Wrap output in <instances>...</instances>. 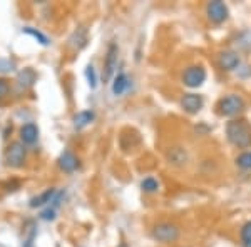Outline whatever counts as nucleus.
<instances>
[{"label": "nucleus", "instance_id": "6e6552de", "mask_svg": "<svg viewBox=\"0 0 251 247\" xmlns=\"http://www.w3.org/2000/svg\"><path fill=\"white\" fill-rule=\"evenodd\" d=\"M240 55L238 52L234 50H223L220 52L218 55V66H220L221 70H226V72H233L240 67Z\"/></svg>", "mask_w": 251, "mask_h": 247}, {"label": "nucleus", "instance_id": "f257e3e1", "mask_svg": "<svg viewBox=\"0 0 251 247\" xmlns=\"http://www.w3.org/2000/svg\"><path fill=\"white\" fill-rule=\"evenodd\" d=\"M226 137L234 147H251V125L243 119H234L226 124Z\"/></svg>", "mask_w": 251, "mask_h": 247}, {"label": "nucleus", "instance_id": "423d86ee", "mask_svg": "<svg viewBox=\"0 0 251 247\" xmlns=\"http://www.w3.org/2000/svg\"><path fill=\"white\" fill-rule=\"evenodd\" d=\"M117 57H119V47L114 42L109 44L107 52H106V59H104V80H111L114 75L116 68H117Z\"/></svg>", "mask_w": 251, "mask_h": 247}, {"label": "nucleus", "instance_id": "4be33fe9", "mask_svg": "<svg viewBox=\"0 0 251 247\" xmlns=\"http://www.w3.org/2000/svg\"><path fill=\"white\" fill-rule=\"evenodd\" d=\"M86 77H87V82H89V86H91V89H96L97 87V74H96L94 66H87Z\"/></svg>", "mask_w": 251, "mask_h": 247}, {"label": "nucleus", "instance_id": "6ab92c4d", "mask_svg": "<svg viewBox=\"0 0 251 247\" xmlns=\"http://www.w3.org/2000/svg\"><path fill=\"white\" fill-rule=\"evenodd\" d=\"M141 189L148 194H156L159 190V182H157L154 177H146V179L141 182Z\"/></svg>", "mask_w": 251, "mask_h": 247}, {"label": "nucleus", "instance_id": "412c9836", "mask_svg": "<svg viewBox=\"0 0 251 247\" xmlns=\"http://www.w3.org/2000/svg\"><path fill=\"white\" fill-rule=\"evenodd\" d=\"M241 244L243 247H251V221L241 227Z\"/></svg>", "mask_w": 251, "mask_h": 247}, {"label": "nucleus", "instance_id": "f3484780", "mask_svg": "<svg viewBox=\"0 0 251 247\" xmlns=\"http://www.w3.org/2000/svg\"><path fill=\"white\" fill-rule=\"evenodd\" d=\"M168 160L173 165H184L188 162V152L183 147H173L168 151Z\"/></svg>", "mask_w": 251, "mask_h": 247}, {"label": "nucleus", "instance_id": "9d476101", "mask_svg": "<svg viewBox=\"0 0 251 247\" xmlns=\"http://www.w3.org/2000/svg\"><path fill=\"white\" fill-rule=\"evenodd\" d=\"M204 100L200 94H184L181 99V107L188 114H198L203 109Z\"/></svg>", "mask_w": 251, "mask_h": 247}, {"label": "nucleus", "instance_id": "a878e982", "mask_svg": "<svg viewBox=\"0 0 251 247\" xmlns=\"http://www.w3.org/2000/svg\"><path fill=\"white\" fill-rule=\"evenodd\" d=\"M121 247H127V246H126V244H121Z\"/></svg>", "mask_w": 251, "mask_h": 247}, {"label": "nucleus", "instance_id": "7ed1b4c3", "mask_svg": "<svg viewBox=\"0 0 251 247\" xmlns=\"http://www.w3.org/2000/svg\"><path fill=\"white\" fill-rule=\"evenodd\" d=\"M27 149L22 142H12L5 151V165L10 169H20L25 165Z\"/></svg>", "mask_w": 251, "mask_h": 247}, {"label": "nucleus", "instance_id": "1a4fd4ad", "mask_svg": "<svg viewBox=\"0 0 251 247\" xmlns=\"http://www.w3.org/2000/svg\"><path fill=\"white\" fill-rule=\"evenodd\" d=\"M57 165H59V169H60L62 172H66V174H74V172L80 167V162H79L77 156H75L74 152L64 151L62 154H60L59 159H57Z\"/></svg>", "mask_w": 251, "mask_h": 247}, {"label": "nucleus", "instance_id": "b1692460", "mask_svg": "<svg viewBox=\"0 0 251 247\" xmlns=\"http://www.w3.org/2000/svg\"><path fill=\"white\" fill-rule=\"evenodd\" d=\"M10 94V84L7 79H0V102Z\"/></svg>", "mask_w": 251, "mask_h": 247}, {"label": "nucleus", "instance_id": "aec40b11", "mask_svg": "<svg viewBox=\"0 0 251 247\" xmlns=\"http://www.w3.org/2000/svg\"><path fill=\"white\" fill-rule=\"evenodd\" d=\"M236 165L243 171H251V152H243L236 157Z\"/></svg>", "mask_w": 251, "mask_h": 247}, {"label": "nucleus", "instance_id": "39448f33", "mask_svg": "<svg viewBox=\"0 0 251 247\" xmlns=\"http://www.w3.org/2000/svg\"><path fill=\"white\" fill-rule=\"evenodd\" d=\"M204 80H206V70L201 66L188 67L183 74V84L189 89H196L203 86Z\"/></svg>", "mask_w": 251, "mask_h": 247}, {"label": "nucleus", "instance_id": "f8f14e48", "mask_svg": "<svg viewBox=\"0 0 251 247\" xmlns=\"http://www.w3.org/2000/svg\"><path fill=\"white\" fill-rule=\"evenodd\" d=\"M15 82H17V87L20 90H29V89L37 82V74L34 72V68L27 67V68H24L22 72H19Z\"/></svg>", "mask_w": 251, "mask_h": 247}, {"label": "nucleus", "instance_id": "0eeeda50", "mask_svg": "<svg viewBox=\"0 0 251 247\" xmlns=\"http://www.w3.org/2000/svg\"><path fill=\"white\" fill-rule=\"evenodd\" d=\"M228 14L229 10L226 7V3L220 2V0H214V2H209L206 5V15L213 23H223L228 19Z\"/></svg>", "mask_w": 251, "mask_h": 247}, {"label": "nucleus", "instance_id": "ddd939ff", "mask_svg": "<svg viewBox=\"0 0 251 247\" xmlns=\"http://www.w3.org/2000/svg\"><path fill=\"white\" fill-rule=\"evenodd\" d=\"M55 194H57V190H55L54 187L44 190L42 194H39V196L32 197V199L29 201V205L32 209H37V207H44V205H49L52 202V199L55 197Z\"/></svg>", "mask_w": 251, "mask_h": 247}, {"label": "nucleus", "instance_id": "9b49d317", "mask_svg": "<svg viewBox=\"0 0 251 247\" xmlns=\"http://www.w3.org/2000/svg\"><path fill=\"white\" fill-rule=\"evenodd\" d=\"M20 142L24 145H34L39 140V127L34 122H27L20 127Z\"/></svg>", "mask_w": 251, "mask_h": 247}, {"label": "nucleus", "instance_id": "5701e85b", "mask_svg": "<svg viewBox=\"0 0 251 247\" xmlns=\"http://www.w3.org/2000/svg\"><path fill=\"white\" fill-rule=\"evenodd\" d=\"M35 236H37V230L34 227L30 229V232L24 237V242H22V247H35Z\"/></svg>", "mask_w": 251, "mask_h": 247}, {"label": "nucleus", "instance_id": "20e7f679", "mask_svg": "<svg viewBox=\"0 0 251 247\" xmlns=\"http://www.w3.org/2000/svg\"><path fill=\"white\" fill-rule=\"evenodd\" d=\"M181 230L176 224H171V222H159V224L154 225L152 229V237L156 239L157 242H163V244H171V242H176L179 239Z\"/></svg>", "mask_w": 251, "mask_h": 247}, {"label": "nucleus", "instance_id": "a211bd4d", "mask_svg": "<svg viewBox=\"0 0 251 247\" xmlns=\"http://www.w3.org/2000/svg\"><path fill=\"white\" fill-rule=\"evenodd\" d=\"M24 34L34 37L40 44V45H44V47H47L49 44H50V40H49L47 35L44 34V32H40L39 29H35V27H25V29H24Z\"/></svg>", "mask_w": 251, "mask_h": 247}, {"label": "nucleus", "instance_id": "f03ea898", "mask_svg": "<svg viewBox=\"0 0 251 247\" xmlns=\"http://www.w3.org/2000/svg\"><path fill=\"white\" fill-rule=\"evenodd\" d=\"M245 107H246L245 100L238 94H229L221 97L216 104V111L221 117H236L245 111Z\"/></svg>", "mask_w": 251, "mask_h": 247}, {"label": "nucleus", "instance_id": "4468645a", "mask_svg": "<svg viewBox=\"0 0 251 247\" xmlns=\"http://www.w3.org/2000/svg\"><path fill=\"white\" fill-rule=\"evenodd\" d=\"M96 119V112L94 111H80L77 114L74 115V119H72V124H74V129H80L87 127L89 124H92Z\"/></svg>", "mask_w": 251, "mask_h": 247}, {"label": "nucleus", "instance_id": "393cba45", "mask_svg": "<svg viewBox=\"0 0 251 247\" xmlns=\"http://www.w3.org/2000/svg\"><path fill=\"white\" fill-rule=\"evenodd\" d=\"M9 70H14V62L7 59H0V72H9Z\"/></svg>", "mask_w": 251, "mask_h": 247}, {"label": "nucleus", "instance_id": "dca6fc26", "mask_svg": "<svg viewBox=\"0 0 251 247\" xmlns=\"http://www.w3.org/2000/svg\"><path fill=\"white\" fill-rule=\"evenodd\" d=\"M131 86V80H129V77L124 74V72H121V74H117L114 77V82H112V94L116 97L117 95H123L126 90L129 89Z\"/></svg>", "mask_w": 251, "mask_h": 247}, {"label": "nucleus", "instance_id": "2eb2a0df", "mask_svg": "<svg viewBox=\"0 0 251 247\" xmlns=\"http://www.w3.org/2000/svg\"><path fill=\"white\" fill-rule=\"evenodd\" d=\"M86 44H87V30L84 29V27L75 29L74 32H72L71 37H69V45L77 48V50L86 47Z\"/></svg>", "mask_w": 251, "mask_h": 247}]
</instances>
